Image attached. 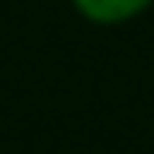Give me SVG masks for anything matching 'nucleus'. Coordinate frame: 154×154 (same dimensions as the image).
<instances>
[{"label": "nucleus", "instance_id": "nucleus-1", "mask_svg": "<svg viewBox=\"0 0 154 154\" xmlns=\"http://www.w3.org/2000/svg\"><path fill=\"white\" fill-rule=\"evenodd\" d=\"M151 0H75V7L93 21H123V17L144 11Z\"/></svg>", "mask_w": 154, "mask_h": 154}]
</instances>
